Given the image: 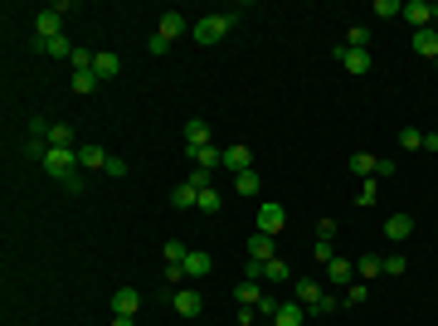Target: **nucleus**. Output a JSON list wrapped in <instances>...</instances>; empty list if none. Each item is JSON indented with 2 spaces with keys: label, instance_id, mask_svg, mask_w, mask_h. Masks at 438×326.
<instances>
[{
  "label": "nucleus",
  "instance_id": "obj_45",
  "mask_svg": "<svg viewBox=\"0 0 438 326\" xmlns=\"http://www.w3.org/2000/svg\"><path fill=\"white\" fill-rule=\"evenodd\" d=\"M244 277H248V282H263V263H253V258H248V268H244Z\"/></svg>",
  "mask_w": 438,
  "mask_h": 326
},
{
  "label": "nucleus",
  "instance_id": "obj_44",
  "mask_svg": "<svg viewBox=\"0 0 438 326\" xmlns=\"http://www.w3.org/2000/svg\"><path fill=\"white\" fill-rule=\"evenodd\" d=\"M317 239H336V219H322V224H317Z\"/></svg>",
  "mask_w": 438,
  "mask_h": 326
},
{
  "label": "nucleus",
  "instance_id": "obj_20",
  "mask_svg": "<svg viewBox=\"0 0 438 326\" xmlns=\"http://www.w3.org/2000/svg\"><path fill=\"white\" fill-rule=\"evenodd\" d=\"M185 146H210V122H205V117H190V122H185Z\"/></svg>",
  "mask_w": 438,
  "mask_h": 326
},
{
  "label": "nucleus",
  "instance_id": "obj_28",
  "mask_svg": "<svg viewBox=\"0 0 438 326\" xmlns=\"http://www.w3.org/2000/svg\"><path fill=\"white\" fill-rule=\"evenodd\" d=\"M258 185H263L258 170H239V175H234V190H239V195H258Z\"/></svg>",
  "mask_w": 438,
  "mask_h": 326
},
{
  "label": "nucleus",
  "instance_id": "obj_32",
  "mask_svg": "<svg viewBox=\"0 0 438 326\" xmlns=\"http://www.w3.org/2000/svg\"><path fill=\"white\" fill-rule=\"evenodd\" d=\"M195 210H205V215H215V210H219V190H215V185H205V190H200Z\"/></svg>",
  "mask_w": 438,
  "mask_h": 326
},
{
  "label": "nucleus",
  "instance_id": "obj_41",
  "mask_svg": "<svg viewBox=\"0 0 438 326\" xmlns=\"http://www.w3.org/2000/svg\"><path fill=\"white\" fill-rule=\"evenodd\" d=\"M384 272L399 277V272H404V253H389V258H384Z\"/></svg>",
  "mask_w": 438,
  "mask_h": 326
},
{
  "label": "nucleus",
  "instance_id": "obj_50",
  "mask_svg": "<svg viewBox=\"0 0 438 326\" xmlns=\"http://www.w3.org/2000/svg\"><path fill=\"white\" fill-rule=\"evenodd\" d=\"M434 63H438V58H434Z\"/></svg>",
  "mask_w": 438,
  "mask_h": 326
},
{
  "label": "nucleus",
  "instance_id": "obj_8",
  "mask_svg": "<svg viewBox=\"0 0 438 326\" xmlns=\"http://www.w3.org/2000/svg\"><path fill=\"white\" fill-rule=\"evenodd\" d=\"M244 253L253 258V263H268V258H277V244L268 239V234H258V229H253V234H248V244H244Z\"/></svg>",
  "mask_w": 438,
  "mask_h": 326
},
{
  "label": "nucleus",
  "instance_id": "obj_5",
  "mask_svg": "<svg viewBox=\"0 0 438 326\" xmlns=\"http://www.w3.org/2000/svg\"><path fill=\"white\" fill-rule=\"evenodd\" d=\"M185 156H190V165L210 170V175H215L219 165H224V151H219V146H185Z\"/></svg>",
  "mask_w": 438,
  "mask_h": 326
},
{
  "label": "nucleus",
  "instance_id": "obj_30",
  "mask_svg": "<svg viewBox=\"0 0 438 326\" xmlns=\"http://www.w3.org/2000/svg\"><path fill=\"white\" fill-rule=\"evenodd\" d=\"M73 127H68V122H58V127H49V146H73Z\"/></svg>",
  "mask_w": 438,
  "mask_h": 326
},
{
  "label": "nucleus",
  "instance_id": "obj_2",
  "mask_svg": "<svg viewBox=\"0 0 438 326\" xmlns=\"http://www.w3.org/2000/svg\"><path fill=\"white\" fill-rule=\"evenodd\" d=\"M73 165H78V146H49V151H44V170H49L54 180H68Z\"/></svg>",
  "mask_w": 438,
  "mask_h": 326
},
{
  "label": "nucleus",
  "instance_id": "obj_12",
  "mask_svg": "<svg viewBox=\"0 0 438 326\" xmlns=\"http://www.w3.org/2000/svg\"><path fill=\"white\" fill-rule=\"evenodd\" d=\"M336 58H341V68H346V73H370V54H365V49H346V44H341Z\"/></svg>",
  "mask_w": 438,
  "mask_h": 326
},
{
  "label": "nucleus",
  "instance_id": "obj_37",
  "mask_svg": "<svg viewBox=\"0 0 438 326\" xmlns=\"http://www.w3.org/2000/svg\"><path fill=\"white\" fill-rule=\"evenodd\" d=\"M185 253H190V248L180 244V239H165V263H185Z\"/></svg>",
  "mask_w": 438,
  "mask_h": 326
},
{
  "label": "nucleus",
  "instance_id": "obj_19",
  "mask_svg": "<svg viewBox=\"0 0 438 326\" xmlns=\"http://www.w3.org/2000/svg\"><path fill=\"white\" fill-rule=\"evenodd\" d=\"M117 68H122V58H117V54H108V49H103V54L93 58V73H98V83L117 78Z\"/></svg>",
  "mask_w": 438,
  "mask_h": 326
},
{
  "label": "nucleus",
  "instance_id": "obj_10",
  "mask_svg": "<svg viewBox=\"0 0 438 326\" xmlns=\"http://www.w3.org/2000/svg\"><path fill=\"white\" fill-rule=\"evenodd\" d=\"M58 34H63V15H54V5H49V10L34 20V39H44V44H49V39H58Z\"/></svg>",
  "mask_w": 438,
  "mask_h": 326
},
{
  "label": "nucleus",
  "instance_id": "obj_14",
  "mask_svg": "<svg viewBox=\"0 0 438 326\" xmlns=\"http://www.w3.org/2000/svg\"><path fill=\"white\" fill-rule=\"evenodd\" d=\"M409 234H414V219L409 215H389V219H384V239H389V244H404Z\"/></svg>",
  "mask_w": 438,
  "mask_h": 326
},
{
  "label": "nucleus",
  "instance_id": "obj_33",
  "mask_svg": "<svg viewBox=\"0 0 438 326\" xmlns=\"http://www.w3.org/2000/svg\"><path fill=\"white\" fill-rule=\"evenodd\" d=\"M399 146H404V151H424V132H419V127H404V132H399Z\"/></svg>",
  "mask_w": 438,
  "mask_h": 326
},
{
  "label": "nucleus",
  "instance_id": "obj_7",
  "mask_svg": "<svg viewBox=\"0 0 438 326\" xmlns=\"http://www.w3.org/2000/svg\"><path fill=\"white\" fill-rule=\"evenodd\" d=\"M327 282H331V287H351V282H356V263L336 253V258L327 263Z\"/></svg>",
  "mask_w": 438,
  "mask_h": 326
},
{
  "label": "nucleus",
  "instance_id": "obj_18",
  "mask_svg": "<svg viewBox=\"0 0 438 326\" xmlns=\"http://www.w3.org/2000/svg\"><path fill=\"white\" fill-rule=\"evenodd\" d=\"M78 165H83V170H103V165H108V151L88 141V146H78Z\"/></svg>",
  "mask_w": 438,
  "mask_h": 326
},
{
  "label": "nucleus",
  "instance_id": "obj_49",
  "mask_svg": "<svg viewBox=\"0 0 438 326\" xmlns=\"http://www.w3.org/2000/svg\"><path fill=\"white\" fill-rule=\"evenodd\" d=\"M434 29H438V15H434Z\"/></svg>",
  "mask_w": 438,
  "mask_h": 326
},
{
  "label": "nucleus",
  "instance_id": "obj_9",
  "mask_svg": "<svg viewBox=\"0 0 438 326\" xmlns=\"http://www.w3.org/2000/svg\"><path fill=\"white\" fill-rule=\"evenodd\" d=\"M137 307H141L137 287H117V292H112V317H137Z\"/></svg>",
  "mask_w": 438,
  "mask_h": 326
},
{
  "label": "nucleus",
  "instance_id": "obj_35",
  "mask_svg": "<svg viewBox=\"0 0 438 326\" xmlns=\"http://www.w3.org/2000/svg\"><path fill=\"white\" fill-rule=\"evenodd\" d=\"M370 10H375V15H380V20H394V15H399V10H404V5H399V0H375V5H370Z\"/></svg>",
  "mask_w": 438,
  "mask_h": 326
},
{
  "label": "nucleus",
  "instance_id": "obj_42",
  "mask_svg": "<svg viewBox=\"0 0 438 326\" xmlns=\"http://www.w3.org/2000/svg\"><path fill=\"white\" fill-rule=\"evenodd\" d=\"M165 49H170V44H165L161 34H151V39H146V54H165Z\"/></svg>",
  "mask_w": 438,
  "mask_h": 326
},
{
  "label": "nucleus",
  "instance_id": "obj_39",
  "mask_svg": "<svg viewBox=\"0 0 438 326\" xmlns=\"http://www.w3.org/2000/svg\"><path fill=\"white\" fill-rule=\"evenodd\" d=\"M389 175H399V165L389 161V156H380V161H375V180H389Z\"/></svg>",
  "mask_w": 438,
  "mask_h": 326
},
{
  "label": "nucleus",
  "instance_id": "obj_23",
  "mask_svg": "<svg viewBox=\"0 0 438 326\" xmlns=\"http://www.w3.org/2000/svg\"><path fill=\"white\" fill-rule=\"evenodd\" d=\"M356 272H360V282H370V277H380V272H384V258H380V253H360Z\"/></svg>",
  "mask_w": 438,
  "mask_h": 326
},
{
  "label": "nucleus",
  "instance_id": "obj_46",
  "mask_svg": "<svg viewBox=\"0 0 438 326\" xmlns=\"http://www.w3.org/2000/svg\"><path fill=\"white\" fill-rule=\"evenodd\" d=\"M424 151H438V132H424Z\"/></svg>",
  "mask_w": 438,
  "mask_h": 326
},
{
  "label": "nucleus",
  "instance_id": "obj_43",
  "mask_svg": "<svg viewBox=\"0 0 438 326\" xmlns=\"http://www.w3.org/2000/svg\"><path fill=\"white\" fill-rule=\"evenodd\" d=\"M185 180H190V185H200V190H205V185H210V170H200V165H195L190 175H185Z\"/></svg>",
  "mask_w": 438,
  "mask_h": 326
},
{
  "label": "nucleus",
  "instance_id": "obj_3",
  "mask_svg": "<svg viewBox=\"0 0 438 326\" xmlns=\"http://www.w3.org/2000/svg\"><path fill=\"white\" fill-rule=\"evenodd\" d=\"M282 224H287V210H282V205H273V200H268V205H258V234L277 239V234H282Z\"/></svg>",
  "mask_w": 438,
  "mask_h": 326
},
{
  "label": "nucleus",
  "instance_id": "obj_47",
  "mask_svg": "<svg viewBox=\"0 0 438 326\" xmlns=\"http://www.w3.org/2000/svg\"><path fill=\"white\" fill-rule=\"evenodd\" d=\"M108 326H132V317H112V322Z\"/></svg>",
  "mask_w": 438,
  "mask_h": 326
},
{
  "label": "nucleus",
  "instance_id": "obj_16",
  "mask_svg": "<svg viewBox=\"0 0 438 326\" xmlns=\"http://www.w3.org/2000/svg\"><path fill=\"white\" fill-rule=\"evenodd\" d=\"M414 54H424V58H438V29H414Z\"/></svg>",
  "mask_w": 438,
  "mask_h": 326
},
{
  "label": "nucleus",
  "instance_id": "obj_27",
  "mask_svg": "<svg viewBox=\"0 0 438 326\" xmlns=\"http://www.w3.org/2000/svg\"><path fill=\"white\" fill-rule=\"evenodd\" d=\"M375 161H380V156H370V151H356V156H351V170H356L360 180H370V175H375Z\"/></svg>",
  "mask_w": 438,
  "mask_h": 326
},
{
  "label": "nucleus",
  "instance_id": "obj_29",
  "mask_svg": "<svg viewBox=\"0 0 438 326\" xmlns=\"http://www.w3.org/2000/svg\"><path fill=\"white\" fill-rule=\"evenodd\" d=\"M68 88L88 98V93H98V73H73V78H68Z\"/></svg>",
  "mask_w": 438,
  "mask_h": 326
},
{
  "label": "nucleus",
  "instance_id": "obj_38",
  "mask_svg": "<svg viewBox=\"0 0 438 326\" xmlns=\"http://www.w3.org/2000/svg\"><path fill=\"white\" fill-rule=\"evenodd\" d=\"M103 175H112V180H122V175H127V161H122V156H108V165H103Z\"/></svg>",
  "mask_w": 438,
  "mask_h": 326
},
{
  "label": "nucleus",
  "instance_id": "obj_13",
  "mask_svg": "<svg viewBox=\"0 0 438 326\" xmlns=\"http://www.w3.org/2000/svg\"><path fill=\"white\" fill-rule=\"evenodd\" d=\"M307 322V307H302L297 297L292 302H277V317H273V326H302Z\"/></svg>",
  "mask_w": 438,
  "mask_h": 326
},
{
  "label": "nucleus",
  "instance_id": "obj_36",
  "mask_svg": "<svg viewBox=\"0 0 438 326\" xmlns=\"http://www.w3.org/2000/svg\"><path fill=\"white\" fill-rule=\"evenodd\" d=\"M380 200V180L370 175V180H360V205H375Z\"/></svg>",
  "mask_w": 438,
  "mask_h": 326
},
{
  "label": "nucleus",
  "instance_id": "obj_4",
  "mask_svg": "<svg viewBox=\"0 0 438 326\" xmlns=\"http://www.w3.org/2000/svg\"><path fill=\"white\" fill-rule=\"evenodd\" d=\"M292 297H297L307 312H322V297H327V292H322L317 277H297V282H292Z\"/></svg>",
  "mask_w": 438,
  "mask_h": 326
},
{
  "label": "nucleus",
  "instance_id": "obj_1",
  "mask_svg": "<svg viewBox=\"0 0 438 326\" xmlns=\"http://www.w3.org/2000/svg\"><path fill=\"white\" fill-rule=\"evenodd\" d=\"M234 20H239V10H224V15H200V20H195V29H190L195 44H219V39L234 29Z\"/></svg>",
  "mask_w": 438,
  "mask_h": 326
},
{
  "label": "nucleus",
  "instance_id": "obj_25",
  "mask_svg": "<svg viewBox=\"0 0 438 326\" xmlns=\"http://www.w3.org/2000/svg\"><path fill=\"white\" fill-rule=\"evenodd\" d=\"M263 282H292L287 258H268V263H263Z\"/></svg>",
  "mask_w": 438,
  "mask_h": 326
},
{
  "label": "nucleus",
  "instance_id": "obj_34",
  "mask_svg": "<svg viewBox=\"0 0 438 326\" xmlns=\"http://www.w3.org/2000/svg\"><path fill=\"white\" fill-rule=\"evenodd\" d=\"M365 297H370V287H365V282H360V277H356V282L346 287V297H341V302H346V307H360V302H365Z\"/></svg>",
  "mask_w": 438,
  "mask_h": 326
},
{
  "label": "nucleus",
  "instance_id": "obj_40",
  "mask_svg": "<svg viewBox=\"0 0 438 326\" xmlns=\"http://www.w3.org/2000/svg\"><path fill=\"white\" fill-rule=\"evenodd\" d=\"M312 253H317V263H331V258H336V248H331V239H317V248H312Z\"/></svg>",
  "mask_w": 438,
  "mask_h": 326
},
{
  "label": "nucleus",
  "instance_id": "obj_17",
  "mask_svg": "<svg viewBox=\"0 0 438 326\" xmlns=\"http://www.w3.org/2000/svg\"><path fill=\"white\" fill-rule=\"evenodd\" d=\"M224 165L239 175V170H253V151L248 146H224Z\"/></svg>",
  "mask_w": 438,
  "mask_h": 326
},
{
  "label": "nucleus",
  "instance_id": "obj_24",
  "mask_svg": "<svg viewBox=\"0 0 438 326\" xmlns=\"http://www.w3.org/2000/svg\"><path fill=\"white\" fill-rule=\"evenodd\" d=\"M210 268H215V263H210V253H200V248L185 253V277H205Z\"/></svg>",
  "mask_w": 438,
  "mask_h": 326
},
{
  "label": "nucleus",
  "instance_id": "obj_15",
  "mask_svg": "<svg viewBox=\"0 0 438 326\" xmlns=\"http://www.w3.org/2000/svg\"><path fill=\"white\" fill-rule=\"evenodd\" d=\"M200 307H205L200 287H180V292H175V312H180V317H200Z\"/></svg>",
  "mask_w": 438,
  "mask_h": 326
},
{
  "label": "nucleus",
  "instance_id": "obj_22",
  "mask_svg": "<svg viewBox=\"0 0 438 326\" xmlns=\"http://www.w3.org/2000/svg\"><path fill=\"white\" fill-rule=\"evenodd\" d=\"M34 49H39V54H49V58H73V44H68L63 34L49 39V44H44V39H34Z\"/></svg>",
  "mask_w": 438,
  "mask_h": 326
},
{
  "label": "nucleus",
  "instance_id": "obj_48",
  "mask_svg": "<svg viewBox=\"0 0 438 326\" xmlns=\"http://www.w3.org/2000/svg\"><path fill=\"white\" fill-rule=\"evenodd\" d=\"M258 326H273V322H258Z\"/></svg>",
  "mask_w": 438,
  "mask_h": 326
},
{
  "label": "nucleus",
  "instance_id": "obj_21",
  "mask_svg": "<svg viewBox=\"0 0 438 326\" xmlns=\"http://www.w3.org/2000/svg\"><path fill=\"white\" fill-rule=\"evenodd\" d=\"M195 200H200V185H190V180H180V185L170 190V205H175V210H195Z\"/></svg>",
  "mask_w": 438,
  "mask_h": 326
},
{
  "label": "nucleus",
  "instance_id": "obj_6",
  "mask_svg": "<svg viewBox=\"0 0 438 326\" xmlns=\"http://www.w3.org/2000/svg\"><path fill=\"white\" fill-rule=\"evenodd\" d=\"M434 15H438V10L429 5V0H409V5L399 10V20H409L414 29H429V25H434Z\"/></svg>",
  "mask_w": 438,
  "mask_h": 326
},
{
  "label": "nucleus",
  "instance_id": "obj_31",
  "mask_svg": "<svg viewBox=\"0 0 438 326\" xmlns=\"http://www.w3.org/2000/svg\"><path fill=\"white\" fill-rule=\"evenodd\" d=\"M365 44H370V29H365V25L346 29V49H365Z\"/></svg>",
  "mask_w": 438,
  "mask_h": 326
},
{
  "label": "nucleus",
  "instance_id": "obj_26",
  "mask_svg": "<svg viewBox=\"0 0 438 326\" xmlns=\"http://www.w3.org/2000/svg\"><path fill=\"white\" fill-rule=\"evenodd\" d=\"M258 297H263V287H258V282H239V287H234V302H239V307H258Z\"/></svg>",
  "mask_w": 438,
  "mask_h": 326
},
{
  "label": "nucleus",
  "instance_id": "obj_11",
  "mask_svg": "<svg viewBox=\"0 0 438 326\" xmlns=\"http://www.w3.org/2000/svg\"><path fill=\"white\" fill-rule=\"evenodd\" d=\"M190 20H185V15H175V10H165V15H161V29H156V34H161V39H165V44H170V39H180V34H190Z\"/></svg>",
  "mask_w": 438,
  "mask_h": 326
}]
</instances>
